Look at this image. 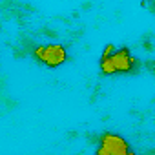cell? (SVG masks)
I'll use <instances>...</instances> for the list:
<instances>
[{
	"label": "cell",
	"instance_id": "6da1fadb",
	"mask_svg": "<svg viewBox=\"0 0 155 155\" xmlns=\"http://www.w3.org/2000/svg\"><path fill=\"white\" fill-rule=\"evenodd\" d=\"M139 60L131 55L128 48H119L111 57H101L99 68L101 73L106 77H111L115 73H135L139 71Z\"/></svg>",
	"mask_w": 155,
	"mask_h": 155
},
{
	"label": "cell",
	"instance_id": "7a4b0ae2",
	"mask_svg": "<svg viewBox=\"0 0 155 155\" xmlns=\"http://www.w3.org/2000/svg\"><path fill=\"white\" fill-rule=\"evenodd\" d=\"M33 57L48 68H58L66 64L68 51L62 44H42V46L33 48Z\"/></svg>",
	"mask_w": 155,
	"mask_h": 155
},
{
	"label": "cell",
	"instance_id": "277c9868",
	"mask_svg": "<svg viewBox=\"0 0 155 155\" xmlns=\"http://www.w3.org/2000/svg\"><path fill=\"white\" fill-rule=\"evenodd\" d=\"M115 51H117V48H115L113 44H108V46H106V48L102 49V57H111V55H113Z\"/></svg>",
	"mask_w": 155,
	"mask_h": 155
},
{
	"label": "cell",
	"instance_id": "3957f363",
	"mask_svg": "<svg viewBox=\"0 0 155 155\" xmlns=\"http://www.w3.org/2000/svg\"><path fill=\"white\" fill-rule=\"evenodd\" d=\"M95 151L97 155H126L131 153L133 150L122 135L104 131L102 135H99V146Z\"/></svg>",
	"mask_w": 155,
	"mask_h": 155
}]
</instances>
